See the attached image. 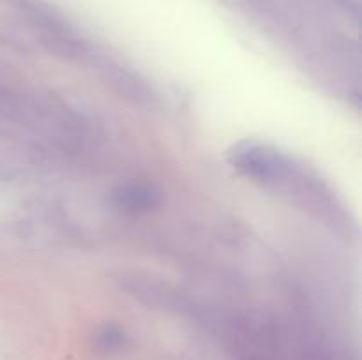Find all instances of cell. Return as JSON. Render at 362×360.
Masks as SVG:
<instances>
[{
	"instance_id": "6da1fadb",
	"label": "cell",
	"mask_w": 362,
	"mask_h": 360,
	"mask_svg": "<svg viewBox=\"0 0 362 360\" xmlns=\"http://www.w3.org/2000/svg\"><path fill=\"white\" fill-rule=\"evenodd\" d=\"M233 164L257 182L283 189L290 196L293 194L297 203H303L318 217L336 219L334 198L327 187L281 152L260 145H246L233 152Z\"/></svg>"
},
{
	"instance_id": "3957f363",
	"label": "cell",
	"mask_w": 362,
	"mask_h": 360,
	"mask_svg": "<svg viewBox=\"0 0 362 360\" xmlns=\"http://www.w3.org/2000/svg\"><path fill=\"white\" fill-rule=\"evenodd\" d=\"M98 69L101 73L103 80L113 88L119 95L129 99L134 104H151L154 95L148 90L147 85L134 76L133 73L126 71L124 67L110 62V60H101L98 64Z\"/></svg>"
},
{
	"instance_id": "7a4b0ae2",
	"label": "cell",
	"mask_w": 362,
	"mask_h": 360,
	"mask_svg": "<svg viewBox=\"0 0 362 360\" xmlns=\"http://www.w3.org/2000/svg\"><path fill=\"white\" fill-rule=\"evenodd\" d=\"M117 281H119L120 288L126 289L131 296L148 304V306L166 307V309L170 307L184 309L187 306L186 296L179 295L173 288L151 277H144L138 274H122Z\"/></svg>"
},
{
	"instance_id": "5b68a950",
	"label": "cell",
	"mask_w": 362,
	"mask_h": 360,
	"mask_svg": "<svg viewBox=\"0 0 362 360\" xmlns=\"http://www.w3.org/2000/svg\"><path fill=\"white\" fill-rule=\"evenodd\" d=\"M124 335L122 332L117 330L113 327H106L105 330L99 334L98 346L103 349V352H113V349H119L122 346Z\"/></svg>"
},
{
	"instance_id": "277c9868",
	"label": "cell",
	"mask_w": 362,
	"mask_h": 360,
	"mask_svg": "<svg viewBox=\"0 0 362 360\" xmlns=\"http://www.w3.org/2000/svg\"><path fill=\"white\" fill-rule=\"evenodd\" d=\"M163 203V193L156 186L129 182L113 191V205L127 214H147Z\"/></svg>"
}]
</instances>
